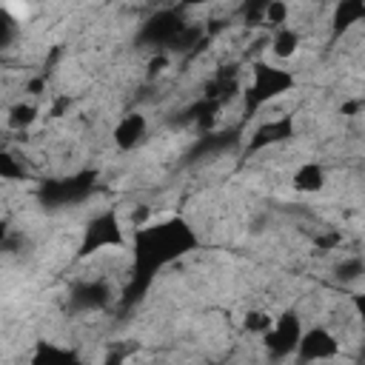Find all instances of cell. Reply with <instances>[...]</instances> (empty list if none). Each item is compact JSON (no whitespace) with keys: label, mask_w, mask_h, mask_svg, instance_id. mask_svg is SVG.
I'll list each match as a JSON object with an SVG mask.
<instances>
[{"label":"cell","mask_w":365,"mask_h":365,"mask_svg":"<svg viewBox=\"0 0 365 365\" xmlns=\"http://www.w3.org/2000/svg\"><path fill=\"white\" fill-rule=\"evenodd\" d=\"M294 88V74L288 68H274L268 63H254L251 66V83L242 91V111L251 114L271 100L288 94Z\"/></svg>","instance_id":"obj_1"},{"label":"cell","mask_w":365,"mask_h":365,"mask_svg":"<svg viewBox=\"0 0 365 365\" xmlns=\"http://www.w3.org/2000/svg\"><path fill=\"white\" fill-rule=\"evenodd\" d=\"M37 114H40V108L34 103H14L9 108V114H6V125L11 131H23V128H29L37 120Z\"/></svg>","instance_id":"obj_10"},{"label":"cell","mask_w":365,"mask_h":365,"mask_svg":"<svg viewBox=\"0 0 365 365\" xmlns=\"http://www.w3.org/2000/svg\"><path fill=\"white\" fill-rule=\"evenodd\" d=\"M299 43H302V34L294 26H279L271 37V54L279 60H288L299 51Z\"/></svg>","instance_id":"obj_8"},{"label":"cell","mask_w":365,"mask_h":365,"mask_svg":"<svg viewBox=\"0 0 365 365\" xmlns=\"http://www.w3.org/2000/svg\"><path fill=\"white\" fill-rule=\"evenodd\" d=\"M17 34H20V20L14 14H9L6 6H0V51L14 46Z\"/></svg>","instance_id":"obj_11"},{"label":"cell","mask_w":365,"mask_h":365,"mask_svg":"<svg viewBox=\"0 0 365 365\" xmlns=\"http://www.w3.org/2000/svg\"><path fill=\"white\" fill-rule=\"evenodd\" d=\"M339 336L331 331V328H308L305 334H299V342H297V356L302 362H317V359H334L339 354Z\"/></svg>","instance_id":"obj_2"},{"label":"cell","mask_w":365,"mask_h":365,"mask_svg":"<svg viewBox=\"0 0 365 365\" xmlns=\"http://www.w3.org/2000/svg\"><path fill=\"white\" fill-rule=\"evenodd\" d=\"M362 257L359 254H351V257H342V262L334 265V279L339 285H356L362 279Z\"/></svg>","instance_id":"obj_9"},{"label":"cell","mask_w":365,"mask_h":365,"mask_svg":"<svg viewBox=\"0 0 365 365\" xmlns=\"http://www.w3.org/2000/svg\"><path fill=\"white\" fill-rule=\"evenodd\" d=\"M299 334H302L299 317H297V314H285V317L274 319L271 328L262 334V345L268 348L271 356H288V354L297 348Z\"/></svg>","instance_id":"obj_3"},{"label":"cell","mask_w":365,"mask_h":365,"mask_svg":"<svg viewBox=\"0 0 365 365\" xmlns=\"http://www.w3.org/2000/svg\"><path fill=\"white\" fill-rule=\"evenodd\" d=\"M120 242H123V237H120L117 217L106 211V214H97V217L88 222L80 254L88 257V254H97V251H103V248H114V245H120Z\"/></svg>","instance_id":"obj_4"},{"label":"cell","mask_w":365,"mask_h":365,"mask_svg":"<svg viewBox=\"0 0 365 365\" xmlns=\"http://www.w3.org/2000/svg\"><path fill=\"white\" fill-rule=\"evenodd\" d=\"M111 137H114V145H117L120 151H131V148H137V145L148 137V120H145V114H140V111H128V114H123V117L117 120Z\"/></svg>","instance_id":"obj_5"},{"label":"cell","mask_w":365,"mask_h":365,"mask_svg":"<svg viewBox=\"0 0 365 365\" xmlns=\"http://www.w3.org/2000/svg\"><path fill=\"white\" fill-rule=\"evenodd\" d=\"M291 182H294V188L302 191V194L319 191V188L325 185V168H322V163H317V160L299 163L297 171H294V177H291Z\"/></svg>","instance_id":"obj_7"},{"label":"cell","mask_w":365,"mask_h":365,"mask_svg":"<svg viewBox=\"0 0 365 365\" xmlns=\"http://www.w3.org/2000/svg\"><path fill=\"white\" fill-rule=\"evenodd\" d=\"M362 17H365V3L362 0H339L336 9H334V20H331L334 34L345 37L351 29H356L362 23Z\"/></svg>","instance_id":"obj_6"}]
</instances>
